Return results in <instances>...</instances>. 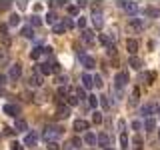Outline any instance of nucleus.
Masks as SVG:
<instances>
[{"label": "nucleus", "instance_id": "50", "mask_svg": "<svg viewBox=\"0 0 160 150\" xmlns=\"http://www.w3.org/2000/svg\"><path fill=\"white\" fill-rule=\"evenodd\" d=\"M16 6H18V10H26V2H18Z\"/></svg>", "mask_w": 160, "mask_h": 150}, {"label": "nucleus", "instance_id": "31", "mask_svg": "<svg viewBox=\"0 0 160 150\" xmlns=\"http://www.w3.org/2000/svg\"><path fill=\"white\" fill-rule=\"evenodd\" d=\"M120 146L128 148V134L126 132H120Z\"/></svg>", "mask_w": 160, "mask_h": 150}, {"label": "nucleus", "instance_id": "12", "mask_svg": "<svg viewBox=\"0 0 160 150\" xmlns=\"http://www.w3.org/2000/svg\"><path fill=\"white\" fill-rule=\"evenodd\" d=\"M130 28L136 30V32H142L144 30V20L142 18H130Z\"/></svg>", "mask_w": 160, "mask_h": 150}, {"label": "nucleus", "instance_id": "51", "mask_svg": "<svg viewBox=\"0 0 160 150\" xmlns=\"http://www.w3.org/2000/svg\"><path fill=\"white\" fill-rule=\"evenodd\" d=\"M0 32H4V34L8 32V26H6V24H0Z\"/></svg>", "mask_w": 160, "mask_h": 150}, {"label": "nucleus", "instance_id": "14", "mask_svg": "<svg viewBox=\"0 0 160 150\" xmlns=\"http://www.w3.org/2000/svg\"><path fill=\"white\" fill-rule=\"evenodd\" d=\"M56 116H58V118H68V116H70V108H68V104H58V108H56Z\"/></svg>", "mask_w": 160, "mask_h": 150}, {"label": "nucleus", "instance_id": "45", "mask_svg": "<svg viewBox=\"0 0 160 150\" xmlns=\"http://www.w3.org/2000/svg\"><path fill=\"white\" fill-rule=\"evenodd\" d=\"M68 14L76 16V14H78V6H68Z\"/></svg>", "mask_w": 160, "mask_h": 150}, {"label": "nucleus", "instance_id": "3", "mask_svg": "<svg viewBox=\"0 0 160 150\" xmlns=\"http://www.w3.org/2000/svg\"><path fill=\"white\" fill-rule=\"evenodd\" d=\"M128 84V72H118L114 76V90H122Z\"/></svg>", "mask_w": 160, "mask_h": 150}, {"label": "nucleus", "instance_id": "49", "mask_svg": "<svg viewBox=\"0 0 160 150\" xmlns=\"http://www.w3.org/2000/svg\"><path fill=\"white\" fill-rule=\"evenodd\" d=\"M48 148H50V150H58L60 146H58V142H50V144H48Z\"/></svg>", "mask_w": 160, "mask_h": 150}, {"label": "nucleus", "instance_id": "35", "mask_svg": "<svg viewBox=\"0 0 160 150\" xmlns=\"http://www.w3.org/2000/svg\"><path fill=\"white\" fill-rule=\"evenodd\" d=\"M138 96H140V90H138V88H134L132 96H130V104H136V102H138Z\"/></svg>", "mask_w": 160, "mask_h": 150}, {"label": "nucleus", "instance_id": "55", "mask_svg": "<svg viewBox=\"0 0 160 150\" xmlns=\"http://www.w3.org/2000/svg\"><path fill=\"white\" fill-rule=\"evenodd\" d=\"M2 94H4V88H2V86H0V96H2Z\"/></svg>", "mask_w": 160, "mask_h": 150}, {"label": "nucleus", "instance_id": "16", "mask_svg": "<svg viewBox=\"0 0 160 150\" xmlns=\"http://www.w3.org/2000/svg\"><path fill=\"white\" fill-rule=\"evenodd\" d=\"M154 110H156V106H154V104H144V106L140 108V114H142V116H146V118H152Z\"/></svg>", "mask_w": 160, "mask_h": 150}, {"label": "nucleus", "instance_id": "13", "mask_svg": "<svg viewBox=\"0 0 160 150\" xmlns=\"http://www.w3.org/2000/svg\"><path fill=\"white\" fill-rule=\"evenodd\" d=\"M126 50L130 52V56H134V54L138 52V40L128 38V40H126Z\"/></svg>", "mask_w": 160, "mask_h": 150}, {"label": "nucleus", "instance_id": "20", "mask_svg": "<svg viewBox=\"0 0 160 150\" xmlns=\"http://www.w3.org/2000/svg\"><path fill=\"white\" fill-rule=\"evenodd\" d=\"M52 32L54 34H64V32H66V24H64V20H58V22L54 24V26H52Z\"/></svg>", "mask_w": 160, "mask_h": 150}, {"label": "nucleus", "instance_id": "44", "mask_svg": "<svg viewBox=\"0 0 160 150\" xmlns=\"http://www.w3.org/2000/svg\"><path fill=\"white\" fill-rule=\"evenodd\" d=\"M100 104H102L104 108H110V102L106 100V96H100Z\"/></svg>", "mask_w": 160, "mask_h": 150}, {"label": "nucleus", "instance_id": "43", "mask_svg": "<svg viewBox=\"0 0 160 150\" xmlns=\"http://www.w3.org/2000/svg\"><path fill=\"white\" fill-rule=\"evenodd\" d=\"M92 80H94V86L102 88V78H100V76H92Z\"/></svg>", "mask_w": 160, "mask_h": 150}, {"label": "nucleus", "instance_id": "48", "mask_svg": "<svg viewBox=\"0 0 160 150\" xmlns=\"http://www.w3.org/2000/svg\"><path fill=\"white\" fill-rule=\"evenodd\" d=\"M132 128H134V130H140V128H142V124H140L138 120H134V122H132Z\"/></svg>", "mask_w": 160, "mask_h": 150}, {"label": "nucleus", "instance_id": "39", "mask_svg": "<svg viewBox=\"0 0 160 150\" xmlns=\"http://www.w3.org/2000/svg\"><path fill=\"white\" fill-rule=\"evenodd\" d=\"M76 26L80 30H86V18H78V22H76Z\"/></svg>", "mask_w": 160, "mask_h": 150}, {"label": "nucleus", "instance_id": "5", "mask_svg": "<svg viewBox=\"0 0 160 150\" xmlns=\"http://www.w3.org/2000/svg\"><path fill=\"white\" fill-rule=\"evenodd\" d=\"M20 74H22V66H20V64H10V68H8V78H10V80H18Z\"/></svg>", "mask_w": 160, "mask_h": 150}, {"label": "nucleus", "instance_id": "42", "mask_svg": "<svg viewBox=\"0 0 160 150\" xmlns=\"http://www.w3.org/2000/svg\"><path fill=\"white\" fill-rule=\"evenodd\" d=\"M66 82H68V76H66V74H60V76H58V84H62V86H64Z\"/></svg>", "mask_w": 160, "mask_h": 150}, {"label": "nucleus", "instance_id": "11", "mask_svg": "<svg viewBox=\"0 0 160 150\" xmlns=\"http://www.w3.org/2000/svg\"><path fill=\"white\" fill-rule=\"evenodd\" d=\"M4 114H8V116H18L20 114V108L16 106V104H4Z\"/></svg>", "mask_w": 160, "mask_h": 150}, {"label": "nucleus", "instance_id": "29", "mask_svg": "<svg viewBox=\"0 0 160 150\" xmlns=\"http://www.w3.org/2000/svg\"><path fill=\"white\" fill-rule=\"evenodd\" d=\"M144 128H146L148 132H152V130L156 128V122H154V118H146V122H144Z\"/></svg>", "mask_w": 160, "mask_h": 150}, {"label": "nucleus", "instance_id": "53", "mask_svg": "<svg viewBox=\"0 0 160 150\" xmlns=\"http://www.w3.org/2000/svg\"><path fill=\"white\" fill-rule=\"evenodd\" d=\"M6 58H8V54L4 52V50H0V60H6Z\"/></svg>", "mask_w": 160, "mask_h": 150}, {"label": "nucleus", "instance_id": "40", "mask_svg": "<svg viewBox=\"0 0 160 150\" xmlns=\"http://www.w3.org/2000/svg\"><path fill=\"white\" fill-rule=\"evenodd\" d=\"M64 24H66V30H70V28H74V26H76L72 18H64Z\"/></svg>", "mask_w": 160, "mask_h": 150}, {"label": "nucleus", "instance_id": "57", "mask_svg": "<svg viewBox=\"0 0 160 150\" xmlns=\"http://www.w3.org/2000/svg\"><path fill=\"white\" fill-rule=\"evenodd\" d=\"M158 136H160V130H158Z\"/></svg>", "mask_w": 160, "mask_h": 150}, {"label": "nucleus", "instance_id": "38", "mask_svg": "<svg viewBox=\"0 0 160 150\" xmlns=\"http://www.w3.org/2000/svg\"><path fill=\"white\" fill-rule=\"evenodd\" d=\"M16 130L24 132V130H26V122H24V120H16Z\"/></svg>", "mask_w": 160, "mask_h": 150}, {"label": "nucleus", "instance_id": "36", "mask_svg": "<svg viewBox=\"0 0 160 150\" xmlns=\"http://www.w3.org/2000/svg\"><path fill=\"white\" fill-rule=\"evenodd\" d=\"M88 106L90 108H96L98 106V98L96 96H88Z\"/></svg>", "mask_w": 160, "mask_h": 150}, {"label": "nucleus", "instance_id": "9", "mask_svg": "<svg viewBox=\"0 0 160 150\" xmlns=\"http://www.w3.org/2000/svg\"><path fill=\"white\" fill-rule=\"evenodd\" d=\"M82 40L88 44V46H92V44L96 42V34H94L92 30H82Z\"/></svg>", "mask_w": 160, "mask_h": 150}, {"label": "nucleus", "instance_id": "41", "mask_svg": "<svg viewBox=\"0 0 160 150\" xmlns=\"http://www.w3.org/2000/svg\"><path fill=\"white\" fill-rule=\"evenodd\" d=\"M92 120H94V124H100V122H102V114H100V112H94L92 114Z\"/></svg>", "mask_w": 160, "mask_h": 150}, {"label": "nucleus", "instance_id": "52", "mask_svg": "<svg viewBox=\"0 0 160 150\" xmlns=\"http://www.w3.org/2000/svg\"><path fill=\"white\" fill-rule=\"evenodd\" d=\"M22 148H24V146H20L18 142H14V144H12V150H22Z\"/></svg>", "mask_w": 160, "mask_h": 150}, {"label": "nucleus", "instance_id": "33", "mask_svg": "<svg viewBox=\"0 0 160 150\" xmlns=\"http://www.w3.org/2000/svg\"><path fill=\"white\" fill-rule=\"evenodd\" d=\"M72 90H74V94H76L78 100H80V98H88L86 94H84V88H82V86H80V88H72Z\"/></svg>", "mask_w": 160, "mask_h": 150}, {"label": "nucleus", "instance_id": "56", "mask_svg": "<svg viewBox=\"0 0 160 150\" xmlns=\"http://www.w3.org/2000/svg\"><path fill=\"white\" fill-rule=\"evenodd\" d=\"M106 150H114V148H106Z\"/></svg>", "mask_w": 160, "mask_h": 150}, {"label": "nucleus", "instance_id": "18", "mask_svg": "<svg viewBox=\"0 0 160 150\" xmlns=\"http://www.w3.org/2000/svg\"><path fill=\"white\" fill-rule=\"evenodd\" d=\"M96 144H98V146H102L104 150L110 148V138H108V134H100L98 140H96Z\"/></svg>", "mask_w": 160, "mask_h": 150}, {"label": "nucleus", "instance_id": "19", "mask_svg": "<svg viewBox=\"0 0 160 150\" xmlns=\"http://www.w3.org/2000/svg\"><path fill=\"white\" fill-rule=\"evenodd\" d=\"M92 86H94L92 76H90V74H82V88H84V90H90Z\"/></svg>", "mask_w": 160, "mask_h": 150}, {"label": "nucleus", "instance_id": "15", "mask_svg": "<svg viewBox=\"0 0 160 150\" xmlns=\"http://www.w3.org/2000/svg\"><path fill=\"white\" fill-rule=\"evenodd\" d=\"M36 142H38V134L36 132H28L26 136H24V146H34Z\"/></svg>", "mask_w": 160, "mask_h": 150}, {"label": "nucleus", "instance_id": "8", "mask_svg": "<svg viewBox=\"0 0 160 150\" xmlns=\"http://www.w3.org/2000/svg\"><path fill=\"white\" fill-rule=\"evenodd\" d=\"M118 4H120V8L126 10L130 16H134V14L138 12V4H136V2H118Z\"/></svg>", "mask_w": 160, "mask_h": 150}, {"label": "nucleus", "instance_id": "30", "mask_svg": "<svg viewBox=\"0 0 160 150\" xmlns=\"http://www.w3.org/2000/svg\"><path fill=\"white\" fill-rule=\"evenodd\" d=\"M142 78L146 80V84H152L154 80H156V72H146V74H144Z\"/></svg>", "mask_w": 160, "mask_h": 150}, {"label": "nucleus", "instance_id": "22", "mask_svg": "<svg viewBox=\"0 0 160 150\" xmlns=\"http://www.w3.org/2000/svg\"><path fill=\"white\" fill-rule=\"evenodd\" d=\"M66 102L70 104V106H76V104L80 102V100L76 98V94H74V90H72V88L68 90V96H66Z\"/></svg>", "mask_w": 160, "mask_h": 150}, {"label": "nucleus", "instance_id": "6", "mask_svg": "<svg viewBox=\"0 0 160 150\" xmlns=\"http://www.w3.org/2000/svg\"><path fill=\"white\" fill-rule=\"evenodd\" d=\"M72 128L76 130V132H84V130L90 128V122H88V120H84V118H76V120H74V124H72Z\"/></svg>", "mask_w": 160, "mask_h": 150}, {"label": "nucleus", "instance_id": "25", "mask_svg": "<svg viewBox=\"0 0 160 150\" xmlns=\"http://www.w3.org/2000/svg\"><path fill=\"white\" fill-rule=\"evenodd\" d=\"M58 20H60V18H58V16H56V14H54V12H52V10H50V12L46 14V24H50V26H54V24H56V22H58Z\"/></svg>", "mask_w": 160, "mask_h": 150}, {"label": "nucleus", "instance_id": "2", "mask_svg": "<svg viewBox=\"0 0 160 150\" xmlns=\"http://www.w3.org/2000/svg\"><path fill=\"white\" fill-rule=\"evenodd\" d=\"M92 22L96 28H102L104 26V18H102V10H100L98 4H94L92 6Z\"/></svg>", "mask_w": 160, "mask_h": 150}, {"label": "nucleus", "instance_id": "1", "mask_svg": "<svg viewBox=\"0 0 160 150\" xmlns=\"http://www.w3.org/2000/svg\"><path fill=\"white\" fill-rule=\"evenodd\" d=\"M60 134H62V128H58V126H46V128H44V132H42V138L50 144V142H56Z\"/></svg>", "mask_w": 160, "mask_h": 150}, {"label": "nucleus", "instance_id": "7", "mask_svg": "<svg viewBox=\"0 0 160 150\" xmlns=\"http://www.w3.org/2000/svg\"><path fill=\"white\" fill-rule=\"evenodd\" d=\"M82 148V140H80L78 136H74V138H70L66 144H64V150H80Z\"/></svg>", "mask_w": 160, "mask_h": 150}, {"label": "nucleus", "instance_id": "27", "mask_svg": "<svg viewBox=\"0 0 160 150\" xmlns=\"http://www.w3.org/2000/svg\"><path fill=\"white\" fill-rule=\"evenodd\" d=\"M142 144H144V140L140 138V136H134L132 138V148L134 150H142Z\"/></svg>", "mask_w": 160, "mask_h": 150}, {"label": "nucleus", "instance_id": "26", "mask_svg": "<svg viewBox=\"0 0 160 150\" xmlns=\"http://www.w3.org/2000/svg\"><path fill=\"white\" fill-rule=\"evenodd\" d=\"M42 56H44L42 48H32V52H30V58H32V60H40Z\"/></svg>", "mask_w": 160, "mask_h": 150}, {"label": "nucleus", "instance_id": "10", "mask_svg": "<svg viewBox=\"0 0 160 150\" xmlns=\"http://www.w3.org/2000/svg\"><path fill=\"white\" fill-rule=\"evenodd\" d=\"M98 40H100V44H102V46H106V48L110 50V52L114 50V42H112V38H110L108 34H100Z\"/></svg>", "mask_w": 160, "mask_h": 150}, {"label": "nucleus", "instance_id": "37", "mask_svg": "<svg viewBox=\"0 0 160 150\" xmlns=\"http://www.w3.org/2000/svg\"><path fill=\"white\" fill-rule=\"evenodd\" d=\"M58 96H60V98H66V96H68V88H66V86H60V88H58Z\"/></svg>", "mask_w": 160, "mask_h": 150}, {"label": "nucleus", "instance_id": "54", "mask_svg": "<svg viewBox=\"0 0 160 150\" xmlns=\"http://www.w3.org/2000/svg\"><path fill=\"white\" fill-rule=\"evenodd\" d=\"M4 132H6L8 136H12V134H14V130H12V128H4Z\"/></svg>", "mask_w": 160, "mask_h": 150}, {"label": "nucleus", "instance_id": "24", "mask_svg": "<svg viewBox=\"0 0 160 150\" xmlns=\"http://www.w3.org/2000/svg\"><path fill=\"white\" fill-rule=\"evenodd\" d=\"M96 140H98V136H94L92 132H86V134H84V142H86L88 146H94V144H96Z\"/></svg>", "mask_w": 160, "mask_h": 150}, {"label": "nucleus", "instance_id": "46", "mask_svg": "<svg viewBox=\"0 0 160 150\" xmlns=\"http://www.w3.org/2000/svg\"><path fill=\"white\" fill-rule=\"evenodd\" d=\"M6 80H8V74H0V86L6 84Z\"/></svg>", "mask_w": 160, "mask_h": 150}, {"label": "nucleus", "instance_id": "17", "mask_svg": "<svg viewBox=\"0 0 160 150\" xmlns=\"http://www.w3.org/2000/svg\"><path fill=\"white\" fill-rule=\"evenodd\" d=\"M38 70H40V74H42V76H48V74L54 72V70H52V62H42L38 66Z\"/></svg>", "mask_w": 160, "mask_h": 150}, {"label": "nucleus", "instance_id": "32", "mask_svg": "<svg viewBox=\"0 0 160 150\" xmlns=\"http://www.w3.org/2000/svg\"><path fill=\"white\" fill-rule=\"evenodd\" d=\"M40 24H42V20H40V16H38V14H34V16L32 18H30V26H40Z\"/></svg>", "mask_w": 160, "mask_h": 150}, {"label": "nucleus", "instance_id": "28", "mask_svg": "<svg viewBox=\"0 0 160 150\" xmlns=\"http://www.w3.org/2000/svg\"><path fill=\"white\" fill-rule=\"evenodd\" d=\"M20 34H22L24 38H32V36H34V30L30 28V26H24L22 30H20Z\"/></svg>", "mask_w": 160, "mask_h": 150}, {"label": "nucleus", "instance_id": "47", "mask_svg": "<svg viewBox=\"0 0 160 150\" xmlns=\"http://www.w3.org/2000/svg\"><path fill=\"white\" fill-rule=\"evenodd\" d=\"M118 128H120V132H124V128H126V122H124V120H118Z\"/></svg>", "mask_w": 160, "mask_h": 150}, {"label": "nucleus", "instance_id": "21", "mask_svg": "<svg viewBox=\"0 0 160 150\" xmlns=\"http://www.w3.org/2000/svg\"><path fill=\"white\" fill-rule=\"evenodd\" d=\"M30 86H42V74H36V72H34L32 74V76H30Z\"/></svg>", "mask_w": 160, "mask_h": 150}, {"label": "nucleus", "instance_id": "34", "mask_svg": "<svg viewBox=\"0 0 160 150\" xmlns=\"http://www.w3.org/2000/svg\"><path fill=\"white\" fill-rule=\"evenodd\" d=\"M18 22H20V16H18V14H12V16H10V20H8L10 26H18Z\"/></svg>", "mask_w": 160, "mask_h": 150}, {"label": "nucleus", "instance_id": "23", "mask_svg": "<svg viewBox=\"0 0 160 150\" xmlns=\"http://www.w3.org/2000/svg\"><path fill=\"white\" fill-rule=\"evenodd\" d=\"M128 64H130V66H132L134 70H140V68H142V60H140L138 56H130Z\"/></svg>", "mask_w": 160, "mask_h": 150}, {"label": "nucleus", "instance_id": "4", "mask_svg": "<svg viewBox=\"0 0 160 150\" xmlns=\"http://www.w3.org/2000/svg\"><path fill=\"white\" fill-rule=\"evenodd\" d=\"M78 60H80V64H82L86 70H92V68H96V60H94L90 54H80L78 56Z\"/></svg>", "mask_w": 160, "mask_h": 150}]
</instances>
